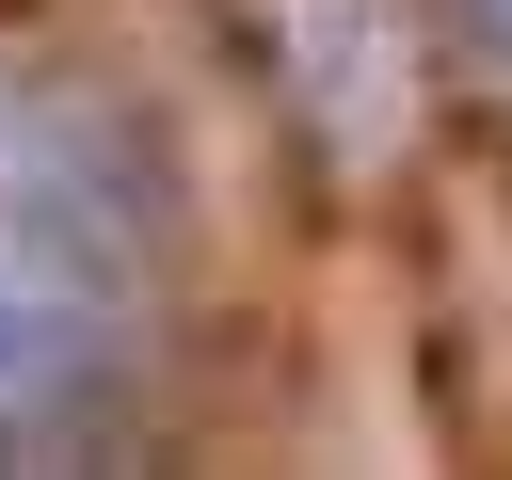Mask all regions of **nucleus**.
<instances>
[{
    "instance_id": "f257e3e1",
    "label": "nucleus",
    "mask_w": 512,
    "mask_h": 480,
    "mask_svg": "<svg viewBox=\"0 0 512 480\" xmlns=\"http://www.w3.org/2000/svg\"><path fill=\"white\" fill-rule=\"evenodd\" d=\"M192 288L176 112L96 48H0V464L144 432Z\"/></svg>"
},
{
    "instance_id": "f03ea898",
    "label": "nucleus",
    "mask_w": 512,
    "mask_h": 480,
    "mask_svg": "<svg viewBox=\"0 0 512 480\" xmlns=\"http://www.w3.org/2000/svg\"><path fill=\"white\" fill-rule=\"evenodd\" d=\"M432 64L512 112V0H432Z\"/></svg>"
}]
</instances>
